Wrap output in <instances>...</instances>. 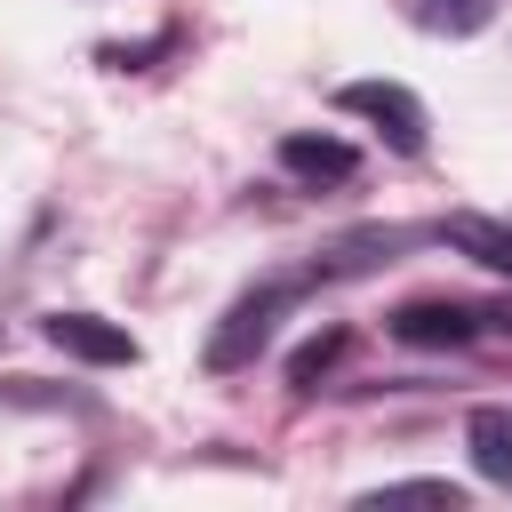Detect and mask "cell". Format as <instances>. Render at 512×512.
Segmentation results:
<instances>
[{
    "label": "cell",
    "instance_id": "cell-1",
    "mask_svg": "<svg viewBox=\"0 0 512 512\" xmlns=\"http://www.w3.org/2000/svg\"><path fill=\"white\" fill-rule=\"evenodd\" d=\"M296 296H304V280H256L248 296H232V312L216 320V336H208V352H200V360H208L216 376L248 368V360L272 344V328H280V312H288Z\"/></svg>",
    "mask_w": 512,
    "mask_h": 512
},
{
    "label": "cell",
    "instance_id": "cell-2",
    "mask_svg": "<svg viewBox=\"0 0 512 512\" xmlns=\"http://www.w3.org/2000/svg\"><path fill=\"white\" fill-rule=\"evenodd\" d=\"M336 104L352 112V120H368L392 152H424L432 144V120H424V104H416V88H400V80H344L336 88Z\"/></svg>",
    "mask_w": 512,
    "mask_h": 512
},
{
    "label": "cell",
    "instance_id": "cell-3",
    "mask_svg": "<svg viewBox=\"0 0 512 512\" xmlns=\"http://www.w3.org/2000/svg\"><path fill=\"white\" fill-rule=\"evenodd\" d=\"M40 328H48V344L72 352V360H96V368H128V360H136V336H128L120 320H96V312H48Z\"/></svg>",
    "mask_w": 512,
    "mask_h": 512
},
{
    "label": "cell",
    "instance_id": "cell-4",
    "mask_svg": "<svg viewBox=\"0 0 512 512\" xmlns=\"http://www.w3.org/2000/svg\"><path fill=\"white\" fill-rule=\"evenodd\" d=\"M480 328H488V312L480 304H448V296H416V304L392 312V336L400 344H472Z\"/></svg>",
    "mask_w": 512,
    "mask_h": 512
},
{
    "label": "cell",
    "instance_id": "cell-5",
    "mask_svg": "<svg viewBox=\"0 0 512 512\" xmlns=\"http://www.w3.org/2000/svg\"><path fill=\"white\" fill-rule=\"evenodd\" d=\"M280 168H288L296 184H344V176L360 168V152H352L344 136H312V128H296V136H280Z\"/></svg>",
    "mask_w": 512,
    "mask_h": 512
},
{
    "label": "cell",
    "instance_id": "cell-6",
    "mask_svg": "<svg viewBox=\"0 0 512 512\" xmlns=\"http://www.w3.org/2000/svg\"><path fill=\"white\" fill-rule=\"evenodd\" d=\"M464 448H472V472H480V480L512 488V408H472Z\"/></svg>",
    "mask_w": 512,
    "mask_h": 512
},
{
    "label": "cell",
    "instance_id": "cell-7",
    "mask_svg": "<svg viewBox=\"0 0 512 512\" xmlns=\"http://www.w3.org/2000/svg\"><path fill=\"white\" fill-rule=\"evenodd\" d=\"M440 240L464 248L472 264H488V272L512 280V224H496V216H440Z\"/></svg>",
    "mask_w": 512,
    "mask_h": 512
},
{
    "label": "cell",
    "instance_id": "cell-8",
    "mask_svg": "<svg viewBox=\"0 0 512 512\" xmlns=\"http://www.w3.org/2000/svg\"><path fill=\"white\" fill-rule=\"evenodd\" d=\"M488 16H496V0H416V24H424V32H448V40L480 32Z\"/></svg>",
    "mask_w": 512,
    "mask_h": 512
},
{
    "label": "cell",
    "instance_id": "cell-9",
    "mask_svg": "<svg viewBox=\"0 0 512 512\" xmlns=\"http://www.w3.org/2000/svg\"><path fill=\"white\" fill-rule=\"evenodd\" d=\"M336 352H344V328L312 336V344H304V352L288 360V384H296V392H312V376H328V360H336Z\"/></svg>",
    "mask_w": 512,
    "mask_h": 512
},
{
    "label": "cell",
    "instance_id": "cell-10",
    "mask_svg": "<svg viewBox=\"0 0 512 512\" xmlns=\"http://www.w3.org/2000/svg\"><path fill=\"white\" fill-rule=\"evenodd\" d=\"M408 240H416V232L392 224V232H360V240H344V248H408ZM360 264H376V256H320V272H360ZM384 264H392V256H384Z\"/></svg>",
    "mask_w": 512,
    "mask_h": 512
},
{
    "label": "cell",
    "instance_id": "cell-11",
    "mask_svg": "<svg viewBox=\"0 0 512 512\" xmlns=\"http://www.w3.org/2000/svg\"><path fill=\"white\" fill-rule=\"evenodd\" d=\"M376 496H432V504H464V488H456V480H384Z\"/></svg>",
    "mask_w": 512,
    "mask_h": 512
}]
</instances>
